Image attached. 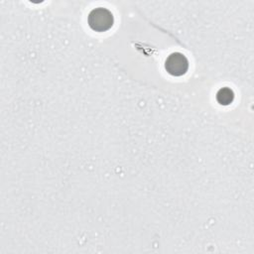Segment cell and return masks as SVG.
<instances>
[{"label": "cell", "mask_w": 254, "mask_h": 254, "mask_svg": "<svg viewBox=\"0 0 254 254\" xmlns=\"http://www.w3.org/2000/svg\"><path fill=\"white\" fill-rule=\"evenodd\" d=\"M114 19L112 13L106 8H95L93 9L87 18L89 27L95 32H105L109 30L113 25Z\"/></svg>", "instance_id": "obj_1"}, {"label": "cell", "mask_w": 254, "mask_h": 254, "mask_svg": "<svg viewBox=\"0 0 254 254\" xmlns=\"http://www.w3.org/2000/svg\"><path fill=\"white\" fill-rule=\"evenodd\" d=\"M165 68L170 74L181 76L185 74L189 68L188 59L181 53H173L167 58Z\"/></svg>", "instance_id": "obj_2"}, {"label": "cell", "mask_w": 254, "mask_h": 254, "mask_svg": "<svg viewBox=\"0 0 254 254\" xmlns=\"http://www.w3.org/2000/svg\"><path fill=\"white\" fill-rule=\"evenodd\" d=\"M234 99V93L232 89L228 87H223L218 90L216 93V100L221 105H228L230 104Z\"/></svg>", "instance_id": "obj_3"}]
</instances>
